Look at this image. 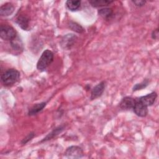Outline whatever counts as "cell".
I'll return each mask as SVG.
<instances>
[{"label":"cell","instance_id":"6da1fadb","mask_svg":"<svg viewBox=\"0 0 159 159\" xmlns=\"http://www.w3.org/2000/svg\"><path fill=\"white\" fill-rule=\"evenodd\" d=\"M20 79V73L16 69L11 68L6 70L1 76V80L2 84L5 86H11Z\"/></svg>","mask_w":159,"mask_h":159},{"label":"cell","instance_id":"7a4b0ae2","mask_svg":"<svg viewBox=\"0 0 159 159\" xmlns=\"http://www.w3.org/2000/svg\"><path fill=\"white\" fill-rule=\"evenodd\" d=\"M53 53L50 50H45L42 53L37 63V68L40 71H45L53 61Z\"/></svg>","mask_w":159,"mask_h":159},{"label":"cell","instance_id":"3957f363","mask_svg":"<svg viewBox=\"0 0 159 159\" xmlns=\"http://www.w3.org/2000/svg\"><path fill=\"white\" fill-rule=\"evenodd\" d=\"M16 30L8 25H1L0 28V37L2 39L11 41L17 36Z\"/></svg>","mask_w":159,"mask_h":159},{"label":"cell","instance_id":"277c9868","mask_svg":"<svg viewBox=\"0 0 159 159\" xmlns=\"http://www.w3.org/2000/svg\"><path fill=\"white\" fill-rule=\"evenodd\" d=\"M65 155L68 158H80L84 156V152L81 147L73 145L66 149Z\"/></svg>","mask_w":159,"mask_h":159},{"label":"cell","instance_id":"5b68a950","mask_svg":"<svg viewBox=\"0 0 159 159\" xmlns=\"http://www.w3.org/2000/svg\"><path fill=\"white\" fill-rule=\"evenodd\" d=\"M77 37L72 34H68L64 35L61 40V46L64 49H70L74 45Z\"/></svg>","mask_w":159,"mask_h":159},{"label":"cell","instance_id":"8992f818","mask_svg":"<svg viewBox=\"0 0 159 159\" xmlns=\"http://www.w3.org/2000/svg\"><path fill=\"white\" fill-rule=\"evenodd\" d=\"M105 88H106V81H102L99 83H98L97 85H96L91 89L90 99L92 101L100 97L104 93Z\"/></svg>","mask_w":159,"mask_h":159},{"label":"cell","instance_id":"52a82bcc","mask_svg":"<svg viewBox=\"0 0 159 159\" xmlns=\"http://www.w3.org/2000/svg\"><path fill=\"white\" fill-rule=\"evenodd\" d=\"M134 113L139 117H145L148 114V107L142 104L138 99H136L135 104L132 108Z\"/></svg>","mask_w":159,"mask_h":159},{"label":"cell","instance_id":"ba28073f","mask_svg":"<svg viewBox=\"0 0 159 159\" xmlns=\"http://www.w3.org/2000/svg\"><path fill=\"white\" fill-rule=\"evenodd\" d=\"M157 98V93L155 91H153L145 96H141L137 99L145 106L148 107V106H152L154 104Z\"/></svg>","mask_w":159,"mask_h":159},{"label":"cell","instance_id":"9c48e42d","mask_svg":"<svg viewBox=\"0 0 159 159\" xmlns=\"http://www.w3.org/2000/svg\"><path fill=\"white\" fill-rule=\"evenodd\" d=\"M136 102V99L130 96H125L119 103V107L123 110H129L134 107Z\"/></svg>","mask_w":159,"mask_h":159},{"label":"cell","instance_id":"30bf717a","mask_svg":"<svg viewBox=\"0 0 159 159\" xmlns=\"http://www.w3.org/2000/svg\"><path fill=\"white\" fill-rule=\"evenodd\" d=\"M16 22L24 30H27L29 26L30 19L29 17L24 14H20L16 17Z\"/></svg>","mask_w":159,"mask_h":159},{"label":"cell","instance_id":"8fae6325","mask_svg":"<svg viewBox=\"0 0 159 159\" xmlns=\"http://www.w3.org/2000/svg\"><path fill=\"white\" fill-rule=\"evenodd\" d=\"M65 129V125H64V124L57 127L56 128L53 129V130H52L51 132H50L48 134H47V135L40 142V143L45 142H47V141H48V140H50L53 139L54 137H55L56 136H57L58 134H60Z\"/></svg>","mask_w":159,"mask_h":159},{"label":"cell","instance_id":"7c38bea8","mask_svg":"<svg viewBox=\"0 0 159 159\" xmlns=\"http://www.w3.org/2000/svg\"><path fill=\"white\" fill-rule=\"evenodd\" d=\"M14 6L11 2H6L0 7V15L6 17L11 15L14 11Z\"/></svg>","mask_w":159,"mask_h":159},{"label":"cell","instance_id":"4fadbf2b","mask_svg":"<svg viewBox=\"0 0 159 159\" xmlns=\"http://www.w3.org/2000/svg\"><path fill=\"white\" fill-rule=\"evenodd\" d=\"M47 102H42L34 104L28 111V115L30 116L37 115L38 113L41 112L44 107L46 106Z\"/></svg>","mask_w":159,"mask_h":159},{"label":"cell","instance_id":"5bb4252c","mask_svg":"<svg viewBox=\"0 0 159 159\" xmlns=\"http://www.w3.org/2000/svg\"><path fill=\"white\" fill-rule=\"evenodd\" d=\"M98 15L105 20L110 19L113 16V10L109 7H102L98 10Z\"/></svg>","mask_w":159,"mask_h":159},{"label":"cell","instance_id":"9a60e30c","mask_svg":"<svg viewBox=\"0 0 159 159\" xmlns=\"http://www.w3.org/2000/svg\"><path fill=\"white\" fill-rule=\"evenodd\" d=\"M89 2L94 7H104L111 3L113 2V1L108 0H89Z\"/></svg>","mask_w":159,"mask_h":159},{"label":"cell","instance_id":"2e32d148","mask_svg":"<svg viewBox=\"0 0 159 159\" xmlns=\"http://www.w3.org/2000/svg\"><path fill=\"white\" fill-rule=\"evenodd\" d=\"M10 45L11 47L13 48V50L16 51H22L23 50V44L20 39L19 37L17 35L15 39L12 40L11 41L9 42Z\"/></svg>","mask_w":159,"mask_h":159},{"label":"cell","instance_id":"e0dca14e","mask_svg":"<svg viewBox=\"0 0 159 159\" xmlns=\"http://www.w3.org/2000/svg\"><path fill=\"white\" fill-rule=\"evenodd\" d=\"M81 6V1L76 0H68L66 2V7L71 11H77Z\"/></svg>","mask_w":159,"mask_h":159},{"label":"cell","instance_id":"ac0fdd59","mask_svg":"<svg viewBox=\"0 0 159 159\" xmlns=\"http://www.w3.org/2000/svg\"><path fill=\"white\" fill-rule=\"evenodd\" d=\"M68 26H69V28L72 30L73 31H75L77 33H83L84 32V29L83 28V27L80 25L79 24L75 22H73V21H70L69 22V24H68Z\"/></svg>","mask_w":159,"mask_h":159},{"label":"cell","instance_id":"d6986e66","mask_svg":"<svg viewBox=\"0 0 159 159\" xmlns=\"http://www.w3.org/2000/svg\"><path fill=\"white\" fill-rule=\"evenodd\" d=\"M149 84V80L147 78L143 80L142 82L135 84L132 88V91H136L145 88Z\"/></svg>","mask_w":159,"mask_h":159},{"label":"cell","instance_id":"ffe728a7","mask_svg":"<svg viewBox=\"0 0 159 159\" xmlns=\"http://www.w3.org/2000/svg\"><path fill=\"white\" fill-rule=\"evenodd\" d=\"M35 137V133L34 132H30L25 137H24L21 140V144L22 145H25L27 143H28L30 140H31L34 137Z\"/></svg>","mask_w":159,"mask_h":159},{"label":"cell","instance_id":"44dd1931","mask_svg":"<svg viewBox=\"0 0 159 159\" xmlns=\"http://www.w3.org/2000/svg\"><path fill=\"white\" fill-rule=\"evenodd\" d=\"M132 2H133L134 4H135V6L137 7H142L143 6L145 3L146 1L144 0H136V1H132Z\"/></svg>","mask_w":159,"mask_h":159},{"label":"cell","instance_id":"7402d4cb","mask_svg":"<svg viewBox=\"0 0 159 159\" xmlns=\"http://www.w3.org/2000/svg\"><path fill=\"white\" fill-rule=\"evenodd\" d=\"M158 35H159V32H158V29L157 28L156 29L153 30L152 32V34H151V36H152V38L153 39H155V40H157L158 39Z\"/></svg>","mask_w":159,"mask_h":159}]
</instances>
